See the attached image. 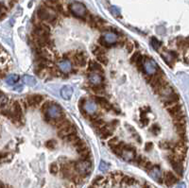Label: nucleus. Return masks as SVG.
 <instances>
[{
	"label": "nucleus",
	"instance_id": "33",
	"mask_svg": "<svg viewBox=\"0 0 189 188\" xmlns=\"http://www.w3.org/2000/svg\"><path fill=\"white\" fill-rule=\"evenodd\" d=\"M119 143V141H118V138L117 137H113V138H111L109 141H108V145L112 148V147H114V146H116V144H118Z\"/></svg>",
	"mask_w": 189,
	"mask_h": 188
},
{
	"label": "nucleus",
	"instance_id": "11",
	"mask_svg": "<svg viewBox=\"0 0 189 188\" xmlns=\"http://www.w3.org/2000/svg\"><path fill=\"white\" fill-rule=\"evenodd\" d=\"M157 93L159 94L160 96L163 97V99H166V98H168L169 96L172 95V94L174 93V91H173V89H172L170 86H168V84H165V85L162 86V87L158 90Z\"/></svg>",
	"mask_w": 189,
	"mask_h": 188
},
{
	"label": "nucleus",
	"instance_id": "12",
	"mask_svg": "<svg viewBox=\"0 0 189 188\" xmlns=\"http://www.w3.org/2000/svg\"><path fill=\"white\" fill-rule=\"evenodd\" d=\"M88 79L90 80V82H91L93 85H100V84L102 83L103 78H102V76H100V75L98 74V73L92 72V73L89 74Z\"/></svg>",
	"mask_w": 189,
	"mask_h": 188
},
{
	"label": "nucleus",
	"instance_id": "38",
	"mask_svg": "<svg viewBox=\"0 0 189 188\" xmlns=\"http://www.w3.org/2000/svg\"><path fill=\"white\" fill-rule=\"evenodd\" d=\"M126 48H127V50H128V52H132V50H133V45H132V43H131V42H128L127 44H126Z\"/></svg>",
	"mask_w": 189,
	"mask_h": 188
},
{
	"label": "nucleus",
	"instance_id": "35",
	"mask_svg": "<svg viewBox=\"0 0 189 188\" xmlns=\"http://www.w3.org/2000/svg\"><path fill=\"white\" fill-rule=\"evenodd\" d=\"M52 102H50V101H46L44 104H43V106L41 107V110H42V112L43 113H46V111L47 110V108L50 106V104H51Z\"/></svg>",
	"mask_w": 189,
	"mask_h": 188
},
{
	"label": "nucleus",
	"instance_id": "9",
	"mask_svg": "<svg viewBox=\"0 0 189 188\" xmlns=\"http://www.w3.org/2000/svg\"><path fill=\"white\" fill-rule=\"evenodd\" d=\"M83 110L88 115H94L97 113V104L93 100H87L83 103Z\"/></svg>",
	"mask_w": 189,
	"mask_h": 188
},
{
	"label": "nucleus",
	"instance_id": "43",
	"mask_svg": "<svg viewBox=\"0 0 189 188\" xmlns=\"http://www.w3.org/2000/svg\"><path fill=\"white\" fill-rule=\"evenodd\" d=\"M1 51H2V48H1V47H0V53H1Z\"/></svg>",
	"mask_w": 189,
	"mask_h": 188
},
{
	"label": "nucleus",
	"instance_id": "29",
	"mask_svg": "<svg viewBox=\"0 0 189 188\" xmlns=\"http://www.w3.org/2000/svg\"><path fill=\"white\" fill-rule=\"evenodd\" d=\"M93 52H94V54L96 55V56H100V55H103V54H105L104 50H103L102 48L99 47V46H94V50H93Z\"/></svg>",
	"mask_w": 189,
	"mask_h": 188
},
{
	"label": "nucleus",
	"instance_id": "27",
	"mask_svg": "<svg viewBox=\"0 0 189 188\" xmlns=\"http://www.w3.org/2000/svg\"><path fill=\"white\" fill-rule=\"evenodd\" d=\"M57 146V142L55 140H48L46 142V147L49 149H53L55 148V147Z\"/></svg>",
	"mask_w": 189,
	"mask_h": 188
},
{
	"label": "nucleus",
	"instance_id": "32",
	"mask_svg": "<svg viewBox=\"0 0 189 188\" xmlns=\"http://www.w3.org/2000/svg\"><path fill=\"white\" fill-rule=\"evenodd\" d=\"M97 57H98V61H99L100 63H102V64H107V63H108V60H107L105 54L100 55V56H97Z\"/></svg>",
	"mask_w": 189,
	"mask_h": 188
},
{
	"label": "nucleus",
	"instance_id": "25",
	"mask_svg": "<svg viewBox=\"0 0 189 188\" xmlns=\"http://www.w3.org/2000/svg\"><path fill=\"white\" fill-rule=\"evenodd\" d=\"M8 101H9V99L5 95H2L1 97H0V109L4 108L8 104Z\"/></svg>",
	"mask_w": 189,
	"mask_h": 188
},
{
	"label": "nucleus",
	"instance_id": "42",
	"mask_svg": "<svg viewBox=\"0 0 189 188\" xmlns=\"http://www.w3.org/2000/svg\"><path fill=\"white\" fill-rule=\"evenodd\" d=\"M2 95H4V94H3V93H2V92H1V91H0V97H1V96H2Z\"/></svg>",
	"mask_w": 189,
	"mask_h": 188
},
{
	"label": "nucleus",
	"instance_id": "19",
	"mask_svg": "<svg viewBox=\"0 0 189 188\" xmlns=\"http://www.w3.org/2000/svg\"><path fill=\"white\" fill-rule=\"evenodd\" d=\"M88 70L89 71H92V72H103V69L101 67V65H100L99 63H97L96 62H93V61H90L89 62V67H88Z\"/></svg>",
	"mask_w": 189,
	"mask_h": 188
},
{
	"label": "nucleus",
	"instance_id": "18",
	"mask_svg": "<svg viewBox=\"0 0 189 188\" xmlns=\"http://www.w3.org/2000/svg\"><path fill=\"white\" fill-rule=\"evenodd\" d=\"M103 39L110 46V45L115 44L117 41V35L116 33H114V32H108L103 36Z\"/></svg>",
	"mask_w": 189,
	"mask_h": 188
},
{
	"label": "nucleus",
	"instance_id": "39",
	"mask_svg": "<svg viewBox=\"0 0 189 188\" xmlns=\"http://www.w3.org/2000/svg\"><path fill=\"white\" fill-rule=\"evenodd\" d=\"M139 55H140V53H138V52H136V53H134L133 55H132V59H131V62H132V63H134L135 62H136V60L138 59V57H139Z\"/></svg>",
	"mask_w": 189,
	"mask_h": 188
},
{
	"label": "nucleus",
	"instance_id": "36",
	"mask_svg": "<svg viewBox=\"0 0 189 188\" xmlns=\"http://www.w3.org/2000/svg\"><path fill=\"white\" fill-rule=\"evenodd\" d=\"M150 132H152L154 134H158V132H160V128L158 125H153L150 129Z\"/></svg>",
	"mask_w": 189,
	"mask_h": 188
},
{
	"label": "nucleus",
	"instance_id": "41",
	"mask_svg": "<svg viewBox=\"0 0 189 188\" xmlns=\"http://www.w3.org/2000/svg\"><path fill=\"white\" fill-rule=\"evenodd\" d=\"M142 188H152L151 187V185L149 184V183H148V182H144V184H143V186H142Z\"/></svg>",
	"mask_w": 189,
	"mask_h": 188
},
{
	"label": "nucleus",
	"instance_id": "4",
	"mask_svg": "<svg viewBox=\"0 0 189 188\" xmlns=\"http://www.w3.org/2000/svg\"><path fill=\"white\" fill-rule=\"evenodd\" d=\"M69 9H70V12L75 16L79 17V18H83L87 14L86 7L82 3H80V2H74V3H72L70 5Z\"/></svg>",
	"mask_w": 189,
	"mask_h": 188
},
{
	"label": "nucleus",
	"instance_id": "30",
	"mask_svg": "<svg viewBox=\"0 0 189 188\" xmlns=\"http://www.w3.org/2000/svg\"><path fill=\"white\" fill-rule=\"evenodd\" d=\"M108 168H109V164L106 162L101 161L100 164V170L102 171V172H106L108 170Z\"/></svg>",
	"mask_w": 189,
	"mask_h": 188
},
{
	"label": "nucleus",
	"instance_id": "24",
	"mask_svg": "<svg viewBox=\"0 0 189 188\" xmlns=\"http://www.w3.org/2000/svg\"><path fill=\"white\" fill-rule=\"evenodd\" d=\"M78 138V134L76 132H72L70 134H68L67 136H65L63 139L67 142V143H72L74 140H76Z\"/></svg>",
	"mask_w": 189,
	"mask_h": 188
},
{
	"label": "nucleus",
	"instance_id": "37",
	"mask_svg": "<svg viewBox=\"0 0 189 188\" xmlns=\"http://www.w3.org/2000/svg\"><path fill=\"white\" fill-rule=\"evenodd\" d=\"M152 148H153V144H152L151 142L146 143V145H145V149H146V151H150Z\"/></svg>",
	"mask_w": 189,
	"mask_h": 188
},
{
	"label": "nucleus",
	"instance_id": "28",
	"mask_svg": "<svg viewBox=\"0 0 189 188\" xmlns=\"http://www.w3.org/2000/svg\"><path fill=\"white\" fill-rule=\"evenodd\" d=\"M93 124H94V128L100 129V127H102L103 125H105V122H104L101 118H100V119L94 120V121L93 122Z\"/></svg>",
	"mask_w": 189,
	"mask_h": 188
},
{
	"label": "nucleus",
	"instance_id": "16",
	"mask_svg": "<svg viewBox=\"0 0 189 188\" xmlns=\"http://www.w3.org/2000/svg\"><path fill=\"white\" fill-rule=\"evenodd\" d=\"M72 132H75V127L73 126V125H69V126H67V127H65V128H63V129H62V130H59V133H58V136L60 137V138H64L65 136H67L68 134H70V133H72Z\"/></svg>",
	"mask_w": 189,
	"mask_h": 188
},
{
	"label": "nucleus",
	"instance_id": "26",
	"mask_svg": "<svg viewBox=\"0 0 189 188\" xmlns=\"http://www.w3.org/2000/svg\"><path fill=\"white\" fill-rule=\"evenodd\" d=\"M93 90L97 95H103L104 94V89L102 87H100V85H94Z\"/></svg>",
	"mask_w": 189,
	"mask_h": 188
},
{
	"label": "nucleus",
	"instance_id": "21",
	"mask_svg": "<svg viewBox=\"0 0 189 188\" xmlns=\"http://www.w3.org/2000/svg\"><path fill=\"white\" fill-rule=\"evenodd\" d=\"M19 80V76L18 75H10L7 79H6V82L9 84V85H14L15 84L16 82H18Z\"/></svg>",
	"mask_w": 189,
	"mask_h": 188
},
{
	"label": "nucleus",
	"instance_id": "15",
	"mask_svg": "<svg viewBox=\"0 0 189 188\" xmlns=\"http://www.w3.org/2000/svg\"><path fill=\"white\" fill-rule=\"evenodd\" d=\"M74 61H75V63L78 64V66H83L86 63V56L84 55L83 52L78 51L74 56Z\"/></svg>",
	"mask_w": 189,
	"mask_h": 188
},
{
	"label": "nucleus",
	"instance_id": "6",
	"mask_svg": "<svg viewBox=\"0 0 189 188\" xmlns=\"http://www.w3.org/2000/svg\"><path fill=\"white\" fill-rule=\"evenodd\" d=\"M144 70L148 75H154L157 72V64L153 60L147 59L143 63Z\"/></svg>",
	"mask_w": 189,
	"mask_h": 188
},
{
	"label": "nucleus",
	"instance_id": "10",
	"mask_svg": "<svg viewBox=\"0 0 189 188\" xmlns=\"http://www.w3.org/2000/svg\"><path fill=\"white\" fill-rule=\"evenodd\" d=\"M44 100L42 95H31L27 98V103L30 106H37Z\"/></svg>",
	"mask_w": 189,
	"mask_h": 188
},
{
	"label": "nucleus",
	"instance_id": "8",
	"mask_svg": "<svg viewBox=\"0 0 189 188\" xmlns=\"http://www.w3.org/2000/svg\"><path fill=\"white\" fill-rule=\"evenodd\" d=\"M164 181L166 184V186H172L173 184L178 182V178L176 177V175L171 172V171H167L165 173L164 175Z\"/></svg>",
	"mask_w": 189,
	"mask_h": 188
},
{
	"label": "nucleus",
	"instance_id": "13",
	"mask_svg": "<svg viewBox=\"0 0 189 188\" xmlns=\"http://www.w3.org/2000/svg\"><path fill=\"white\" fill-rule=\"evenodd\" d=\"M72 95H73V88L71 86L65 85V86H63L62 88V90H61V96H62V98L63 99H65V100L70 99L71 97H72Z\"/></svg>",
	"mask_w": 189,
	"mask_h": 188
},
{
	"label": "nucleus",
	"instance_id": "40",
	"mask_svg": "<svg viewBox=\"0 0 189 188\" xmlns=\"http://www.w3.org/2000/svg\"><path fill=\"white\" fill-rule=\"evenodd\" d=\"M99 43L102 46H109V45L104 41V39H103V37H100V39H99Z\"/></svg>",
	"mask_w": 189,
	"mask_h": 188
},
{
	"label": "nucleus",
	"instance_id": "17",
	"mask_svg": "<svg viewBox=\"0 0 189 188\" xmlns=\"http://www.w3.org/2000/svg\"><path fill=\"white\" fill-rule=\"evenodd\" d=\"M96 101H97V103H99L104 110H106V111H111L112 109H113V107H112V105L109 103V101L106 99H104V98H102V97H97L96 98Z\"/></svg>",
	"mask_w": 189,
	"mask_h": 188
},
{
	"label": "nucleus",
	"instance_id": "23",
	"mask_svg": "<svg viewBox=\"0 0 189 188\" xmlns=\"http://www.w3.org/2000/svg\"><path fill=\"white\" fill-rule=\"evenodd\" d=\"M150 44H151V46L155 49V50H158L159 47L161 46V42H159L155 37H152L150 39Z\"/></svg>",
	"mask_w": 189,
	"mask_h": 188
},
{
	"label": "nucleus",
	"instance_id": "44",
	"mask_svg": "<svg viewBox=\"0 0 189 188\" xmlns=\"http://www.w3.org/2000/svg\"><path fill=\"white\" fill-rule=\"evenodd\" d=\"M0 15H1V10H0Z\"/></svg>",
	"mask_w": 189,
	"mask_h": 188
},
{
	"label": "nucleus",
	"instance_id": "14",
	"mask_svg": "<svg viewBox=\"0 0 189 188\" xmlns=\"http://www.w3.org/2000/svg\"><path fill=\"white\" fill-rule=\"evenodd\" d=\"M58 67L62 73H70L72 71V64L67 60H63V61L60 62L58 63Z\"/></svg>",
	"mask_w": 189,
	"mask_h": 188
},
{
	"label": "nucleus",
	"instance_id": "34",
	"mask_svg": "<svg viewBox=\"0 0 189 188\" xmlns=\"http://www.w3.org/2000/svg\"><path fill=\"white\" fill-rule=\"evenodd\" d=\"M111 13L115 15V16H120V11L116 8V7H111Z\"/></svg>",
	"mask_w": 189,
	"mask_h": 188
},
{
	"label": "nucleus",
	"instance_id": "7",
	"mask_svg": "<svg viewBox=\"0 0 189 188\" xmlns=\"http://www.w3.org/2000/svg\"><path fill=\"white\" fill-rule=\"evenodd\" d=\"M148 173H149V176H150L154 180H156V181L159 182V183H162V182H163L162 171H161V168H160L158 165H153L152 168L148 171Z\"/></svg>",
	"mask_w": 189,
	"mask_h": 188
},
{
	"label": "nucleus",
	"instance_id": "3",
	"mask_svg": "<svg viewBox=\"0 0 189 188\" xmlns=\"http://www.w3.org/2000/svg\"><path fill=\"white\" fill-rule=\"evenodd\" d=\"M62 116H63L62 109L58 104L51 103L46 111V118H47V120H56Z\"/></svg>",
	"mask_w": 189,
	"mask_h": 188
},
{
	"label": "nucleus",
	"instance_id": "22",
	"mask_svg": "<svg viewBox=\"0 0 189 188\" xmlns=\"http://www.w3.org/2000/svg\"><path fill=\"white\" fill-rule=\"evenodd\" d=\"M59 171H60V167H59L58 164L53 163V164H51L49 165V172H50L51 174L56 175V174H58Z\"/></svg>",
	"mask_w": 189,
	"mask_h": 188
},
{
	"label": "nucleus",
	"instance_id": "20",
	"mask_svg": "<svg viewBox=\"0 0 189 188\" xmlns=\"http://www.w3.org/2000/svg\"><path fill=\"white\" fill-rule=\"evenodd\" d=\"M23 80L28 86H31L32 87V86L36 85V79H35L34 77H31V76H29V75H24Z\"/></svg>",
	"mask_w": 189,
	"mask_h": 188
},
{
	"label": "nucleus",
	"instance_id": "2",
	"mask_svg": "<svg viewBox=\"0 0 189 188\" xmlns=\"http://www.w3.org/2000/svg\"><path fill=\"white\" fill-rule=\"evenodd\" d=\"M37 15L40 20L51 24H54V20L56 19V14L54 13V10L49 8H45V7L40 8L37 12Z\"/></svg>",
	"mask_w": 189,
	"mask_h": 188
},
{
	"label": "nucleus",
	"instance_id": "31",
	"mask_svg": "<svg viewBox=\"0 0 189 188\" xmlns=\"http://www.w3.org/2000/svg\"><path fill=\"white\" fill-rule=\"evenodd\" d=\"M143 168L147 171V172H148L151 168H152V166H153V164H152V163H150L149 161H146L144 164H143Z\"/></svg>",
	"mask_w": 189,
	"mask_h": 188
},
{
	"label": "nucleus",
	"instance_id": "5",
	"mask_svg": "<svg viewBox=\"0 0 189 188\" xmlns=\"http://www.w3.org/2000/svg\"><path fill=\"white\" fill-rule=\"evenodd\" d=\"M136 156V152H135V149L132 147H129L127 145H125L123 150H122V153L120 155V157H122L125 161H128V162H132L134 160Z\"/></svg>",
	"mask_w": 189,
	"mask_h": 188
},
{
	"label": "nucleus",
	"instance_id": "1",
	"mask_svg": "<svg viewBox=\"0 0 189 188\" xmlns=\"http://www.w3.org/2000/svg\"><path fill=\"white\" fill-rule=\"evenodd\" d=\"M92 169H93V164L90 160H79L78 162H76L75 171L84 178L90 175Z\"/></svg>",
	"mask_w": 189,
	"mask_h": 188
}]
</instances>
